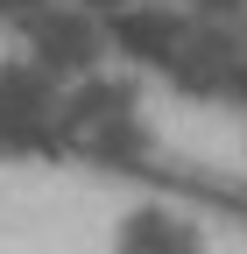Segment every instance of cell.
Listing matches in <instances>:
<instances>
[{"label":"cell","mask_w":247,"mask_h":254,"mask_svg":"<svg viewBox=\"0 0 247 254\" xmlns=\"http://www.w3.org/2000/svg\"><path fill=\"white\" fill-rule=\"evenodd\" d=\"M106 254H212V233L184 205H127L113 219Z\"/></svg>","instance_id":"obj_1"},{"label":"cell","mask_w":247,"mask_h":254,"mask_svg":"<svg viewBox=\"0 0 247 254\" xmlns=\"http://www.w3.org/2000/svg\"><path fill=\"white\" fill-rule=\"evenodd\" d=\"M43 85L28 78V71H0V155H14L36 141V127H43Z\"/></svg>","instance_id":"obj_2"}]
</instances>
